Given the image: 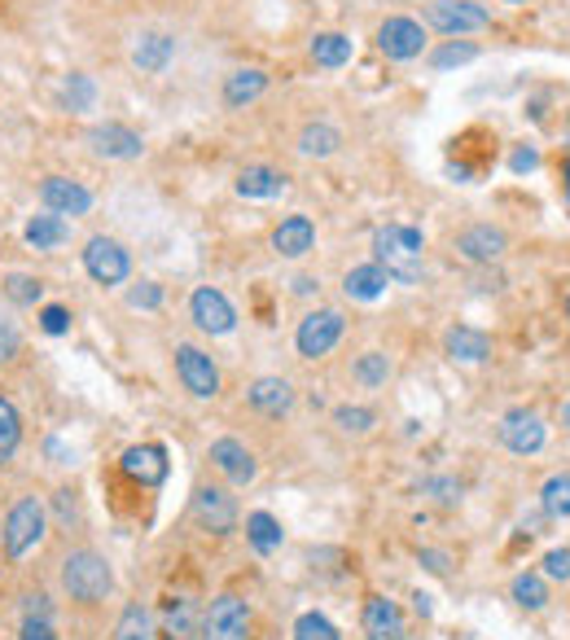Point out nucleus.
Returning a JSON list of instances; mask_svg holds the SVG:
<instances>
[{"instance_id": "obj_1", "label": "nucleus", "mask_w": 570, "mask_h": 640, "mask_svg": "<svg viewBox=\"0 0 570 640\" xmlns=\"http://www.w3.org/2000/svg\"><path fill=\"white\" fill-rule=\"evenodd\" d=\"M373 254H378L373 263L391 281L413 285V281H421V268H426V237L413 224H387L373 233Z\"/></svg>"}, {"instance_id": "obj_2", "label": "nucleus", "mask_w": 570, "mask_h": 640, "mask_svg": "<svg viewBox=\"0 0 570 640\" xmlns=\"http://www.w3.org/2000/svg\"><path fill=\"white\" fill-rule=\"evenodd\" d=\"M58 574H62L67 596L80 601V605H102L115 592V570H110V561L97 548H71L62 557V570Z\"/></svg>"}, {"instance_id": "obj_3", "label": "nucleus", "mask_w": 570, "mask_h": 640, "mask_svg": "<svg viewBox=\"0 0 570 640\" xmlns=\"http://www.w3.org/2000/svg\"><path fill=\"white\" fill-rule=\"evenodd\" d=\"M49 535V509L40 496H19L14 509L5 513V531H0V540H5V553L14 561H23L27 553H36Z\"/></svg>"}, {"instance_id": "obj_4", "label": "nucleus", "mask_w": 570, "mask_h": 640, "mask_svg": "<svg viewBox=\"0 0 570 640\" xmlns=\"http://www.w3.org/2000/svg\"><path fill=\"white\" fill-rule=\"evenodd\" d=\"M343 330H347V320H343V311H334V307L308 311V316L299 320V334H295V347H299V356H304V360H321V356H330V352L339 347Z\"/></svg>"}, {"instance_id": "obj_5", "label": "nucleus", "mask_w": 570, "mask_h": 640, "mask_svg": "<svg viewBox=\"0 0 570 640\" xmlns=\"http://www.w3.org/2000/svg\"><path fill=\"white\" fill-rule=\"evenodd\" d=\"M198 640H250V605L237 592H219L202 614Z\"/></svg>"}, {"instance_id": "obj_6", "label": "nucleus", "mask_w": 570, "mask_h": 640, "mask_svg": "<svg viewBox=\"0 0 570 640\" xmlns=\"http://www.w3.org/2000/svg\"><path fill=\"white\" fill-rule=\"evenodd\" d=\"M426 23L443 36H470V32H487L491 14L483 5H474V0H430Z\"/></svg>"}, {"instance_id": "obj_7", "label": "nucleus", "mask_w": 570, "mask_h": 640, "mask_svg": "<svg viewBox=\"0 0 570 640\" xmlns=\"http://www.w3.org/2000/svg\"><path fill=\"white\" fill-rule=\"evenodd\" d=\"M189 513H193L198 531H206V535H233L237 531V500L228 496V487H198Z\"/></svg>"}, {"instance_id": "obj_8", "label": "nucleus", "mask_w": 570, "mask_h": 640, "mask_svg": "<svg viewBox=\"0 0 570 640\" xmlns=\"http://www.w3.org/2000/svg\"><path fill=\"white\" fill-rule=\"evenodd\" d=\"M84 268H88V276H93L97 285H123L128 272H132V259H128L123 241H115V237H88V246H84Z\"/></svg>"}, {"instance_id": "obj_9", "label": "nucleus", "mask_w": 570, "mask_h": 640, "mask_svg": "<svg viewBox=\"0 0 570 640\" xmlns=\"http://www.w3.org/2000/svg\"><path fill=\"white\" fill-rule=\"evenodd\" d=\"M176 374H180V387H185L193 400H215V395H219V369H215V360H211L202 347L180 343V347H176Z\"/></svg>"}, {"instance_id": "obj_10", "label": "nucleus", "mask_w": 570, "mask_h": 640, "mask_svg": "<svg viewBox=\"0 0 570 640\" xmlns=\"http://www.w3.org/2000/svg\"><path fill=\"white\" fill-rule=\"evenodd\" d=\"M189 316H193V325H198L202 334H211V339L233 334V325H237L233 303H228L215 285H198V289H193V298H189Z\"/></svg>"}, {"instance_id": "obj_11", "label": "nucleus", "mask_w": 570, "mask_h": 640, "mask_svg": "<svg viewBox=\"0 0 570 640\" xmlns=\"http://www.w3.org/2000/svg\"><path fill=\"white\" fill-rule=\"evenodd\" d=\"M378 49H382L391 62H413V58H421V49H426V32H421V23H413V19H387V23L378 27Z\"/></svg>"}, {"instance_id": "obj_12", "label": "nucleus", "mask_w": 570, "mask_h": 640, "mask_svg": "<svg viewBox=\"0 0 570 640\" xmlns=\"http://www.w3.org/2000/svg\"><path fill=\"white\" fill-rule=\"evenodd\" d=\"M211 465L233 483V487H250L259 478V461L241 439H215L211 443Z\"/></svg>"}, {"instance_id": "obj_13", "label": "nucleus", "mask_w": 570, "mask_h": 640, "mask_svg": "<svg viewBox=\"0 0 570 640\" xmlns=\"http://www.w3.org/2000/svg\"><path fill=\"white\" fill-rule=\"evenodd\" d=\"M158 636L163 640H198L202 636V614H198V601L193 596H167L163 601V614H158Z\"/></svg>"}, {"instance_id": "obj_14", "label": "nucleus", "mask_w": 570, "mask_h": 640, "mask_svg": "<svg viewBox=\"0 0 570 640\" xmlns=\"http://www.w3.org/2000/svg\"><path fill=\"white\" fill-rule=\"evenodd\" d=\"M40 202L54 211V215H88V206H93V193L80 185V180H71V176H45V185H40Z\"/></svg>"}, {"instance_id": "obj_15", "label": "nucleus", "mask_w": 570, "mask_h": 640, "mask_svg": "<svg viewBox=\"0 0 570 640\" xmlns=\"http://www.w3.org/2000/svg\"><path fill=\"white\" fill-rule=\"evenodd\" d=\"M500 443L509 452H518V457H535L544 448V422L535 413H526V408H513L500 422Z\"/></svg>"}, {"instance_id": "obj_16", "label": "nucleus", "mask_w": 570, "mask_h": 640, "mask_svg": "<svg viewBox=\"0 0 570 640\" xmlns=\"http://www.w3.org/2000/svg\"><path fill=\"white\" fill-rule=\"evenodd\" d=\"M360 623H365V636H369V640H404V636H408L404 609H400L391 596H369Z\"/></svg>"}, {"instance_id": "obj_17", "label": "nucleus", "mask_w": 570, "mask_h": 640, "mask_svg": "<svg viewBox=\"0 0 570 640\" xmlns=\"http://www.w3.org/2000/svg\"><path fill=\"white\" fill-rule=\"evenodd\" d=\"M88 145H93L97 158H141V150H145L141 137L123 123H97L88 132Z\"/></svg>"}, {"instance_id": "obj_18", "label": "nucleus", "mask_w": 570, "mask_h": 640, "mask_svg": "<svg viewBox=\"0 0 570 640\" xmlns=\"http://www.w3.org/2000/svg\"><path fill=\"white\" fill-rule=\"evenodd\" d=\"M509 237L504 228H491V224H470L461 237H456V250L470 259V263H496L504 254Z\"/></svg>"}, {"instance_id": "obj_19", "label": "nucleus", "mask_w": 570, "mask_h": 640, "mask_svg": "<svg viewBox=\"0 0 570 640\" xmlns=\"http://www.w3.org/2000/svg\"><path fill=\"white\" fill-rule=\"evenodd\" d=\"M312 246H317V224H312L308 215L281 220L276 233H272V250H276L281 259H304Z\"/></svg>"}, {"instance_id": "obj_20", "label": "nucleus", "mask_w": 570, "mask_h": 640, "mask_svg": "<svg viewBox=\"0 0 570 640\" xmlns=\"http://www.w3.org/2000/svg\"><path fill=\"white\" fill-rule=\"evenodd\" d=\"M119 465H123V474L136 478L141 487H158V483L167 478V452L154 448V443H136V448H128Z\"/></svg>"}, {"instance_id": "obj_21", "label": "nucleus", "mask_w": 570, "mask_h": 640, "mask_svg": "<svg viewBox=\"0 0 570 640\" xmlns=\"http://www.w3.org/2000/svg\"><path fill=\"white\" fill-rule=\"evenodd\" d=\"M250 408L263 413V417H285L295 408V387L285 382V378H259L250 391H246Z\"/></svg>"}, {"instance_id": "obj_22", "label": "nucleus", "mask_w": 570, "mask_h": 640, "mask_svg": "<svg viewBox=\"0 0 570 640\" xmlns=\"http://www.w3.org/2000/svg\"><path fill=\"white\" fill-rule=\"evenodd\" d=\"M176 54V40L167 32H141L136 45H132V67L145 71V75H158Z\"/></svg>"}, {"instance_id": "obj_23", "label": "nucleus", "mask_w": 570, "mask_h": 640, "mask_svg": "<svg viewBox=\"0 0 570 640\" xmlns=\"http://www.w3.org/2000/svg\"><path fill=\"white\" fill-rule=\"evenodd\" d=\"M443 347H448V356L461 360V365H483V360L491 356V339H487L483 330H474V325H452V330L443 334Z\"/></svg>"}, {"instance_id": "obj_24", "label": "nucleus", "mask_w": 570, "mask_h": 640, "mask_svg": "<svg viewBox=\"0 0 570 640\" xmlns=\"http://www.w3.org/2000/svg\"><path fill=\"white\" fill-rule=\"evenodd\" d=\"M263 88H268V75L254 71V67H241V71H233V75L224 80V106H228V110H241V106L259 102Z\"/></svg>"}, {"instance_id": "obj_25", "label": "nucleus", "mask_w": 570, "mask_h": 640, "mask_svg": "<svg viewBox=\"0 0 570 640\" xmlns=\"http://www.w3.org/2000/svg\"><path fill=\"white\" fill-rule=\"evenodd\" d=\"M387 285H391V276H387L378 263H360V268H352V272L343 276V289H347V298H356V303H373V298H382Z\"/></svg>"}, {"instance_id": "obj_26", "label": "nucleus", "mask_w": 570, "mask_h": 640, "mask_svg": "<svg viewBox=\"0 0 570 640\" xmlns=\"http://www.w3.org/2000/svg\"><path fill=\"white\" fill-rule=\"evenodd\" d=\"M23 237L36 246V250H58V246H67V237H71V224L62 220V215H32L27 220V228H23Z\"/></svg>"}, {"instance_id": "obj_27", "label": "nucleus", "mask_w": 570, "mask_h": 640, "mask_svg": "<svg viewBox=\"0 0 570 640\" xmlns=\"http://www.w3.org/2000/svg\"><path fill=\"white\" fill-rule=\"evenodd\" d=\"M115 640H158V618H154V609L141 605V601H132V605L119 614V623H115Z\"/></svg>"}, {"instance_id": "obj_28", "label": "nucleus", "mask_w": 570, "mask_h": 640, "mask_svg": "<svg viewBox=\"0 0 570 640\" xmlns=\"http://www.w3.org/2000/svg\"><path fill=\"white\" fill-rule=\"evenodd\" d=\"M352 54H356V45H352V36H343V32H321V36L312 40V62L325 67V71L347 67Z\"/></svg>"}, {"instance_id": "obj_29", "label": "nucleus", "mask_w": 570, "mask_h": 640, "mask_svg": "<svg viewBox=\"0 0 570 640\" xmlns=\"http://www.w3.org/2000/svg\"><path fill=\"white\" fill-rule=\"evenodd\" d=\"M19 443H23V413L14 408V400L5 391H0V470L14 461Z\"/></svg>"}, {"instance_id": "obj_30", "label": "nucleus", "mask_w": 570, "mask_h": 640, "mask_svg": "<svg viewBox=\"0 0 570 640\" xmlns=\"http://www.w3.org/2000/svg\"><path fill=\"white\" fill-rule=\"evenodd\" d=\"M237 193L241 198H276V193H285V176L272 167H246L237 176Z\"/></svg>"}, {"instance_id": "obj_31", "label": "nucleus", "mask_w": 570, "mask_h": 640, "mask_svg": "<svg viewBox=\"0 0 570 640\" xmlns=\"http://www.w3.org/2000/svg\"><path fill=\"white\" fill-rule=\"evenodd\" d=\"M246 540H250V548H254V553H263V557H268V553H276V548H281V540H285V535H281V522H276L272 513H263V509H259V513H250V518H246Z\"/></svg>"}, {"instance_id": "obj_32", "label": "nucleus", "mask_w": 570, "mask_h": 640, "mask_svg": "<svg viewBox=\"0 0 570 640\" xmlns=\"http://www.w3.org/2000/svg\"><path fill=\"white\" fill-rule=\"evenodd\" d=\"M339 145H343V132L330 128V123H308L299 132V150L308 158H330V154H339Z\"/></svg>"}, {"instance_id": "obj_33", "label": "nucleus", "mask_w": 570, "mask_h": 640, "mask_svg": "<svg viewBox=\"0 0 570 640\" xmlns=\"http://www.w3.org/2000/svg\"><path fill=\"white\" fill-rule=\"evenodd\" d=\"M539 505L548 518H570V474H553L539 487Z\"/></svg>"}, {"instance_id": "obj_34", "label": "nucleus", "mask_w": 570, "mask_h": 640, "mask_svg": "<svg viewBox=\"0 0 570 640\" xmlns=\"http://www.w3.org/2000/svg\"><path fill=\"white\" fill-rule=\"evenodd\" d=\"M0 289H5L14 303H23V307H36L40 294H45V281L40 276H27V272H10L5 281H0Z\"/></svg>"}, {"instance_id": "obj_35", "label": "nucleus", "mask_w": 570, "mask_h": 640, "mask_svg": "<svg viewBox=\"0 0 570 640\" xmlns=\"http://www.w3.org/2000/svg\"><path fill=\"white\" fill-rule=\"evenodd\" d=\"M356 382L360 387H387V378H391V360L382 356V352H365L360 360H356Z\"/></svg>"}, {"instance_id": "obj_36", "label": "nucleus", "mask_w": 570, "mask_h": 640, "mask_svg": "<svg viewBox=\"0 0 570 640\" xmlns=\"http://www.w3.org/2000/svg\"><path fill=\"white\" fill-rule=\"evenodd\" d=\"M373 408H360V404H343V408H334V426L343 430V435H369L373 430Z\"/></svg>"}, {"instance_id": "obj_37", "label": "nucleus", "mask_w": 570, "mask_h": 640, "mask_svg": "<svg viewBox=\"0 0 570 640\" xmlns=\"http://www.w3.org/2000/svg\"><path fill=\"white\" fill-rule=\"evenodd\" d=\"M513 601H518L522 609H544V605H548L544 579H539V574H518V579H513Z\"/></svg>"}, {"instance_id": "obj_38", "label": "nucleus", "mask_w": 570, "mask_h": 640, "mask_svg": "<svg viewBox=\"0 0 570 640\" xmlns=\"http://www.w3.org/2000/svg\"><path fill=\"white\" fill-rule=\"evenodd\" d=\"M295 640H343V636H339V627H334L325 614L308 609V614H299V623H295Z\"/></svg>"}, {"instance_id": "obj_39", "label": "nucleus", "mask_w": 570, "mask_h": 640, "mask_svg": "<svg viewBox=\"0 0 570 640\" xmlns=\"http://www.w3.org/2000/svg\"><path fill=\"white\" fill-rule=\"evenodd\" d=\"M93 97H97V88H93V80H88V75H71V80H67V88H62V102H67L75 115L93 110Z\"/></svg>"}, {"instance_id": "obj_40", "label": "nucleus", "mask_w": 570, "mask_h": 640, "mask_svg": "<svg viewBox=\"0 0 570 640\" xmlns=\"http://www.w3.org/2000/svg\"><path fill=\"white\" fill-rule=\"evenodd\" d=\"M474 58H478V49L461 40V45H443L430 62H435V71H452V67H465V62H474Z\"/></svg>"}, {"instance_id": "obj_41", "label": "nucleus", "mask_w": 570, "mask_h": 640, "mask_svg": "<svg viewBox=\"0 0 570 640\" xmlns=\"http://www.w3.org/2000/svg\"><path fill=\"white\" fill-rule=\"evenodd\" d=\"M40 330L54 334V339H62V334L71 330V311H67L62 303H45V307H40Z\"/></svg>"}, {"instance_id": "obj_42", "label": "nucleus", "mask_w": 570, "mask_h": 640, "mask_svg": "<svg viewBox=\"0 0 570 640\" xmlns=\"http://www.w3.org/2000/svg\"><path fill=\"white\" fill-rule=\"evenodd\" d=\"M19 352H23V334H19V325H14V320L0 316V365L14 360Z\"/></svg>"}, {"instance_id": "obj_43", "label": "nucleus", "mask_w": 570, "mask_h": 640, "mask_svg": "<svg viewBox=\"0 0 570 640\" xmlns=\"http://www.w3.org/2000/svg\"><path fill=\"white\" fill-rule=\"evenodd\" d=\"M23 640H58V627L54 618H36V614H23V627H19Z\"/></svg>"}, {"instance_id": "obj_44", "label": "nucleus", "mask_w": 570, "mask_h": 640, "mask_svg": "<svg viewBox=\"0 0 570 640\" xmlns=\"http://www.w3.org/2000/svg\"><path fill=\"white\" fill-rule=\"evenodd\" d=\"M128 303L141 307V311H154V307L163 303V285H158V281H141V285L128 294Z\"/></svg>"}, {"instance_id": "obj_45", "label": "nucleus", "mask_w": 570, "mask_h": 640, "mask_svg": "<svg viewBox=\"0 0 570 640\" xmlns=\"http://www.w3.org/2000/svg\"><path fill=\"white\" fill-rule=\"evenodd\" d=\"M421 491L435 496L439 505H456V500H461V483H456V478H430Z\"/></svg>"}, {"instance_id": "obj_46", "label": "nucleus", "mask_w": 570, "mask_h": 640, "mask_svg": "<svg viewBox=\"0 0 570 640\" xmlns=\"http://www.w3.org/2000/svg\"><path fill=\"white\" fill-rule=\"evenodd\" d=\"M544 574L548 579H570V548H548L544 553Z\"/></svg>"}, {"instance_id": "obj_47", "label": "nucleus", "mask_w": 570, "mask_h": 640, "mask_svg": "<svg viewBox=\"0 0 570 640\" xmlns=\"http://www.w3.org/2000/svg\"><path fill=\"white\" fill-rule=\"evenodd\" d=\"M509 167H513L518 176H522V171H535V167H539V154H535V150H513Z\"/></svg>"}, {"instance_id": "obj_48", "label": "nucleus", "mask_w": 570, "mask_h": 640, "mask_svg": "<svg viewBox=\"0 0 570 640\" xmlns=\"http://www.w3.org/2000/svg\"><path fill=\"white\" fill-rule=\"evenodd\" d=\"M417 557H421V566H426V570H435V574H448V553H435V548H421Z\"/></svg>"}, {"instance_id": "obj_49", "label": "nucleus", "mask_w": 570, "mask_h": 640, "mask_svg": "<svg viewBox=\"0 0 570 640\" xmlns=\"http://www.w3.org/2000/svg\"><path fill=\"white\" fill-rule=\"evenodd\" d=\"M71 496H75V491H67V487L58 491V513H62V522H71V518H75V500H71Z\"/></svg>"}, {"instance_id": "obj_50", "label": "nucleus", "mask_w": 570, "mask_h": 640, "mask_svg": "<svg viewBox=\"0 0 570 640\" xmlns=\"http://www.w3.org/2000/svg\"><path fill=\"white\" fill-rule=\"evenodd\" d=\"M312 289H321L317 276H299V281H295V294H312Z\"/></svg>"}, {"instance_id": "obj_51", "label": "nucleus", "mask_w": 570, "mask_h": 640, "mask_svg": "<svg viewBox=\"0 0 570 640\" xmlns=\"http://www.w3.org/2000/svg\"><path fill=\"white\" fill-rule=\"evenodd\" d=\"M413 609L426 618V614H430V596H426V592H417V596H413Z\"/></svg>"}, {"instance_id": "obj_52", "label": "nucleus", "mask_w": 570, "mask_h": 640, "mask_svg": "<svg viewBox=\"0 0 570 640\" xmlns=\"http://www.w3.org/2000/svg\"><path fill=\"white\" fill-rule=\"evenodd\" d=\"M561 189H566V202H570V158H566V171H561Z\"/></svg>"}, {"instance_id": "obj_53", "label": "nucleus", "mask_w": 570, "mask_h": 640, "mask_svg": "<svg viewBox=\"0 0 570 640\" xmlns=\"http://www.w3.org/2000/svg\"><path fill=\"white\" fill-rule=\"evenodd\" d=\"M504 5H526V0H504Z\"/></svg>"}, {"instance_id": "obj_54", "label": "nucleus", "mask_w": 570, "mask_h": 640, "mask_svg": "<svg viewBox=\"0 0 570 640\" xmlns=\"http://www.w3.org/2000/svg\"><path fill=\"white\" fill-rule=\"evenodd\" d=\"M566 422H570V404H566Z\"/></svg>"}, {"instance_id": "obj_55", "label": "nucleus", "mask_w": 570, "mask_h": 640, "mask_svg": "<svg viewBox=\"0 0 570 640\" xmlns=\"http://www.w3.org/2000/svg\"><path fill=\"white\" fill-rule=\"evenodd\" d=\"M566 311H570V298H566Z\"/></svg>"}]
</instances>
